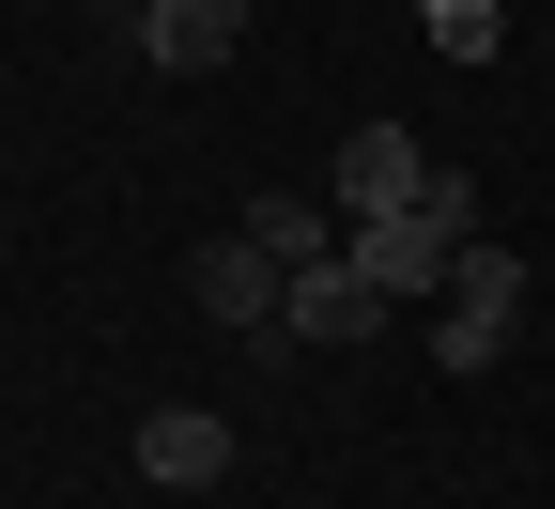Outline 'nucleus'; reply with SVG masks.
<instances>
[{
  "instance_id": "1",
  "label": "nucleus",
  "mask_w": 555,
  "mask_h": 509,
  "mask_svg": "<svg viewBox=\"0 0 555 509\" xmlns=\"http://www.w3.org/2000/svg\"><path fill=\"white\" fill-rule=\"evenodd\" d=\"M339 247L371 263V294H386V309H401V294H448L463 247H478V201H463V170H433L401 216H371V232H339Z\"/></svg>"
},
{
  "instance_id": "2",
  "label": "nucleus",
  "mask_w": 555,
  "mask_h": 509,
  "mask_svg": "<svg viewBox=\"0 0 555 509\" xmlns=\"http://www.w3.org/2000/svg\"><path fill=\"white\" fill-rule=\"evenodd\" d=\"M509 325H525V263L509 247H463V278L433 294V355H448V371H494Z\"/></svg>"
},
{
  "instance_id": "3",
  "label": "nucleus",
  "mask_w": 555,
  "mask_h": 509,
  "mask_svg": "<svg viewBox=\"0 0 555 509\" xmlns=\"http://www.w3.org/2000/svg\"><path fill=\"white\" fill-rule=\"evenodd\" d=\"M416 186H433V155H416L401 124H356V139H339V232H371V216H401Z\"/></svg>"
},
{
  "instance_id": "4",
  "label": "nucleus",
  "mask_w": 555,
  "mask_h": 509,
  "mask_svg": "<svg viewBox=\"0 0 555 509\" xmlns=\"http://www.w3.org/2000/svg\"><path fill=\"white\" fill-rule=\"evenodd\" d=\"M386 325V294H371V263L339 247V263H309L294 294H278V340H371Z\"/></svg>"
},
{
  "instance_id": "5",
  "label": "nucleus",
  "mask_w": 555,
  "mask_h": 509,
  "mask_svg": "<svg viewBox=\"0 0 555 509\" xmlns=\"http://www.w3.org/2000/svg\"><path fill=\"white\" fill-rule=\"evenodd\" d=\"M139 479H155V494H201V479H232V417H201V402L139 417Z\"/></svg>"
},
{
  "instance_id": "6",
  "label": "nucleus",
  "mask_w": 555,
  "mask_h": 509,
  "mask_svg": "<svg viewBox=\"0 0 555 509\" xmlns=\"http://www.w3.org/2000/svg\"><path fill=\"white\" fill-rule=\"evenodd\" d=\"M232 31H247V0H139V47H155L170 78H217Z\"/></svg>"
},
{
  "instance_id": "7",
  "label": "nucleus",
  "mask_w": 555,
  "mask_h": 509,
  "mask_svg": "<svg viewBox=\"0 0 555 509\" xmlns=\"http://www.w3.org/2000/svg\"><path fill=\"white\" fill-rule=\"evenodd\" d=\"M278 294H294V278H278L247 232H232V247H201V309H217L232 340H278Z\"/></svg>"
},
{
  "instance_id": "8",
  "label": "nucleus",
  "mask_w": 555,
  "mask_h": 509,
  "mask_svg": "<svg viewBox=\"0 0 555 509\" xmlns=\"http://www.w3.org/2000/svg\"><path fill=\"white\" fill-rule=\"evenodd\" d=\"M247 247H262L278 278H309V263H339V216L294 201V186H262V201H247Z\"/></svg>"
},
{
  "instance_id": "9",
  "label": "nucleus",
  "mask_w": 555,
  "mask_h": 509,
  "mask_svg": "<svg viewBox=\"0 0 555 509\" xmlns=\"http://www.w3.org/2000/svg\"><path fill=\"white\" fill-rule=\"evenodd\" d=\"M416 31H433V62H494V47H509V16H494V0H433Z\"/></svg>"
},
{
  "instance_id": "10",
  "label": "nucleus",
  "mask_w": 555,
  "mask_h": 509,
  "mask_svg": "<svg viewBox=\"0 0 555 509\" xmlns=\"http://www.w3.org/2000/svg\"><path fill=\"white\" fill-rule=\"evenodd\" d=\"M93 16H139V0H93Z\"/></svg>"
},
{
  "instance_id": "11",
  "label": "nucleus",
  "mask_w": 555,
  "mask_h": 509,
  "mask_svg": "<svg viewBox=\"0 0 555 509\" xmlns=\"http://www.w3.org/2000/svg\"><path fill=\"white\" fill-rule=\"evenodd\" d=\"M416 16H433V0H416Z\"/></svg>"
}]
</instances>
